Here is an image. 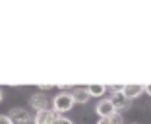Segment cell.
I'll return each mask as SVG.
<instances>
[{
  "label": "cell",
  "mask_w": 151,
  "mask_h": 124,
  "mask_svg": "<svg viewBox=\"0 0 151 124\" xmlns=\"http://www.w3.org/2000/svg\"><path fill=\"white\" fill-rule=\"evenodd\" d=\"M52 124H74V122H72L70 118H64V116H58V118L54 120Z\"/></svg>",
  "instance_id": "12"
},
{
  "label": "cell",
  "mask_w": 151,
  "mask_h": 124,
  "mask_svg": "<svg viewBox=\"0 0 151 124\" xmlns=\"http://www.w3.org/2000/svg\"><path fill=\"white\" fill-rule=\"evenodd\" d=\"M145 93H147V95H151V84L145 85Z\"/></svg>",
  "instance_id": "16"
},
{
  "label": "cell",
  "mask_w": 151,
  "mask_h": 124,
  "mask_svg": "<svg viewBox=\"0 0 151 124\" xmlns=\"http://www.w3.org/2000/svg\"><path fill=\"white\" fill-rule=\"evenodd\" d=\"M109 124H124L122 122V115H120V112H114V115L109 118Z\"/></svg>",
  "instance_id": "10"
},
{
  "label": "cell",
  "mask_w": 151,
  "mask_h": 124,
  "mask_svg": "<svg viewBox=\"0 0 151 124\" xmlns=\"http://www.w3.org/2000/svg\"><path fill=\"white\" fill-rule=\"evenodd\" d=\"M107 89L112 93V95H116V93H122V91H124V85H107Z\"/></svg>",
  "instance_id": "11"
},
{
  "label": "cell",
  "mask_w": 151,
  "mask_h": 124,
  "mask_svg": "<svg viewBox=\"0 0 151 124\" xmlns=\"http://www.w3.org/2000/svg\"><path fill=\"white\" fill-rule=\"evenodd\" d=\"M29 105H31L37 112H39V111H49V109H50L49 97H47V95H43V93H35V95L29 99Z\"/></svg>",
  "instance_id": "3"
},
{
  "label": "cell",
  "mask_w": 151,
  "mask_h": 124,
  "mask_svg": "<svg viewBox=\"0 0 151 124\" xmlns=\"http://www.w3.org/2000/svg\"><path fill=\"white\" fill-rule=\"evenodd\" d=\"M97 124H109V118H99Z\"/></svg>",
  "instance_id": "15"
},
{
  "label": "cell",
  "mask_w": 151,
  "mask_h": 124,
  "mask_svg": "<svg viewBox=\"0 0 151 124\" xmlns=\"http://www.w3.org/2000/svg\"><path fill=\"white\" fill-rule=\"evenodd\" d=\"M0 101H2V91H0Z\"/></svg>",
  "instance_id": "17"
},
{
  "label": "cell",
  "mask_w": 151,
  "mask_h": 124,
  "mask_svg": "<svg viewBox=\"0 0 151 124\" xmlns=\"http://www.w3.org/2000/svg\"><path fill=\"white\" fill-rule=\"evenodd\" d=\"M114 112H116V109H114V105L111 103V99H103V101H99L97 115L101 116V118H111Z\"/></svg>",
  "instance_id": "6"
},
{
  "label": "cell",
  "mask_w": 151,
  "mask_h": 124,
  "mask_svg": "<svg viewBox=\"0 0 151 124\" xmlns=\"http://www.w3.org/2000/svg\"><path fill=\"white\" fill-rule=\"evenodd\" d=\"M145 91V85H142V84H128V85H124V95L126 97H130V99H136V97H139L142 93Z\"/></svg>",
  "instance_id": "7"
},
{
  "label": "cell",
  "mask_w": 151,
  "mask_h": 124,
  "mask_svg": "<svg viewBox=\"0 0 151 124\" xmlns=\"http://www.w3.org/2000/svg\"><path fill=\"white\" fill-rule=\"evenodd\" d=\"M74 105H76V103H74V95H72L70 91H60L56 97H54V101H52V109L58 112V115L72 111V107H74Z\"/></svg>",
  "instance_id": "1"
},
{
  "label": "cell",
  "mask_w": 151,
  "mask_h": 124,
  "mask_svg": "<svg viewBox=\"0 0 151 124\" xmlns=\"http://www.w3.org/2000/svg\"><path fill=\"white\" fill-rule=\"evenodd\" d=\"M39 89H41V91H49V89H52V85H50V84H47V85H39Z\"/></svg>",
  "instance_id": "14"
},
{
  "label": "cell",
  "mask_w": 151,
  "mask_h": 124,
  "mask_svg": "<svg viewBox=\"0 0 151 124\" xmlns=\"http://www.w3.org/2000/svg\"><path fill=\"white\" fill-rule=\"evenodd\" d=\"M89 95L91 97H101V95H105V91H107V85H103V84H91L87 87Z\"/></svg>",
  "instance_id": "9"
},
{
  "label": "cell",
  "mask_w": 151,
  "mask_h": 124,
  "mask_svg": "<svg viewBox=\"0 0 151 124\" xmlns=\"http://www.w3.org/2000/svg\"><path fill=\"white\" fill-rule=\"evenodd\" d=\"M8 118L12 120L14 124H27L31 120V115H29V111H25L22 107H16V109H12V111L8 112Z\"/></svg>",
  "instance_id": "2"
},
{
  "label": "cell",
  "mask_w": 151,
  "mask_h": 124,
  "mask_svg": "<svg viewBox=\"0 0 151 124\" xmlns=\"http://www.w3.org/2000/svg\"><path fill=\"white\" fill-rule=\"evenodd\" d=\"M58 116H60V115H58L54 109H49V111H39L35 115V118H33V122H35V124H52Z\"/></svg>",
  "instance_id": "4"
},
{
  "label": "cell",
  "mask_w": 151,
  "mask_h": 124,
  "mask_svg": "<svg viewBox=\"0 0 151 124\" xmlns=\"http://www.w3.org/2000/svg\"><path fill=\"white\" fill-rule=\"evenodd\" d=\"M72 95H74V103H80V105H83V103H87L89 99H91L87 87H76Z\"/></svg>",
  "instance_id": "8"
},
{
  "label": "cell",
  "mask_w": 151,
  "mask_h": 124,
  "mask_svg": "<svg viewBox=\"0 0 151 124\" xmlns=\"http://www.w3.org/2000/svg\"><path fill=\"white\" fill-rule=\"evenodd\" d=\"M111 103L114 105L116 112H120V111H128L130 107H132V99L126 97L124 93H116V95H112V97H111Z\"/></svg>",
  "instance_id": "5"
},
{
  "label": "cell",
  "mask_w": 151,
  "mask_h": 124,
  "mask_svg": "<svg viewBox=\"0 0 151 124\" xmlns=\"http://www.w3.org/2000/svg\"><path fill=\"white\" fill-rule=\"evenodd\" d=\"M0 124H14V122L8 118V115H0Z\"/></svg>",
  "instance_id": "13"
}]
</instances>
